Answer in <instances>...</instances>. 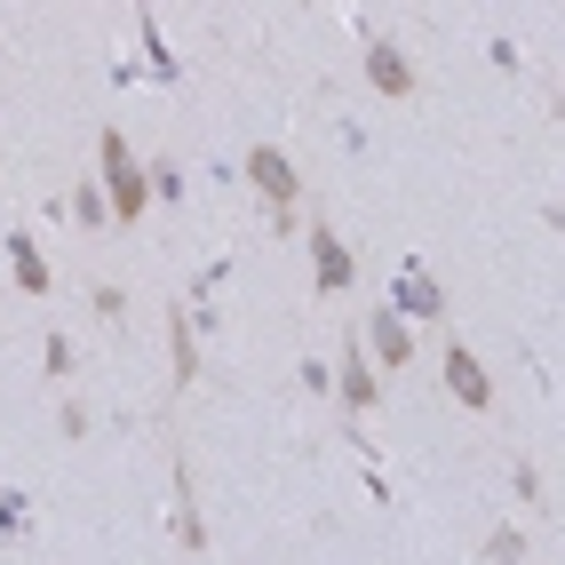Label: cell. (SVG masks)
<instances>
[{
  "instance_id": "cell-1",
  "label": "cell",
  "mask_w": 565,
  "mask_h": 565,
  "mask_svg": "<svg viewBox=\"0 0 565 565\" xmlns=\"http://www.w3.org/2000/svg\"><path fill=\"white\" fill-rule=\"evenodd\" d=\"M104 184H112V191H104V208L136 223V215H144V199H152V184H144L136 159H128V136H104Z\"/></svg>"
},
{
  "instance_id": "cell-2",
  "label": "cell",
  "mask_w": 565,
  "mask_h": 565,
  "mask_svg": "<svg viewBox=\"0 0 565 565\" xmlns=\"http://www.w3.org/2000/svg\"><path fill=\"white\" fill-rule=\"evenodd\" d=\"M247 176L263 184V199H272V208H279V215L295 208V168H287V159H279V152H247Z\"/></svg>"
},
{
  "instance_id": "cell-3",
  "label": "cell",
  "mask_w": 565,
  "mask_h": 565,
  "mask_svg": "<svg viewBox=\"0 0 565 565\" xmlns=\"http://www.w3.org/2000/svg\"><path fill=\"white\" fill-rule=\"evenodd\" d=\"M367 80H375L383 96H407V88H414V73H407V56H398L390 41H375V48H367Z\"/></svg>"
},
{
  "instance_id": "cell-4",
  "label": "cell",
  "mask_w": 565,
  "mask_h": 565,
  "mask_svg": "<svg viewBox=\"0 0 565 565\" xmlns=\"http://www.w3.org/2000/svg\"><path fill=\"white\" fill-rule=\"evenodd\" d=\"M446 383H454L462 407H486V398H494V383L478 375V358H470V351H446Z\"/></svg>"
},
{
  "instance_id": "cell-5",
  "label": "cell",
  "mask_w": 565,
  "mask_h": 565,
  "mask_svg": "<svg viewBox=\"0 0 565 565\" xmlns=\"http://www.w3.org/2000/svg\"><path fill=\"white\" fill-rule=\"evenodd\" d=\"M343 407H351V414L375 407V375H367V358H358V351H343Z\"/></svg>"
},
{
  "instance_id": "cell-6",
  "label": "cell",
  "mask_w": 565,
  "mask_h": 565,
  "mask_svg": "<svg viewBox=\"0 0 565 565\" xmlns=\"http://www.w3.org/2000/svg\"><path fill=\"white\" fill-rule=\"evenodd\" d=\"M375 351L390 358V367H407V351H414V343H407V326H398V311H375Z\"/></svg>"
},
{
  "instance_id": "cell-7",
  "label": "cell",
  "mask_w": 565,
  "mask_h": 565,
  "mask_svg": "<svg viewBox=\"0 0 565 565\" xmlns=\"http://www.w3.org/2000/svg\"><path fill=\"white\" fill-rule=\"evenodd\" d=\"M311 247H319V287H351V255H343L335 240H326V231H319Z\"/></svg>"
},
{
  "instance_id": "cell-8",
  "label": "cell",
  "mask_w": 565,
  "mask_h": 565,
  "mask_svg": "<svg viewBox=\"0 0 565 565\" xmlns=\"http://www.w3.org/2000/svg\"><path fill=\"white\" fill-rule=\"evenodd\" d=\"M16 247V279H24V295H48V263H41V247L32 240H9Z\"/></svg>"
},
{
  "instance_id": "cell-9",
  "label": "cell",
  "mask_w": 565,
  "mask_h": 565,
  "mask_svg": "<svg viewBox=\"0 0 565 565\" xmlns=\"http://www.w3.org/2000/svg\"><path fill=\"white\" fill-rule=\"evenodd\" d=\"M407 311H439V287H430V279H422V272H414V279H407Z\"/></svg>"
},
{
  "instance_id": "cell-10",
  "label": "cell",
  "mask_w": 565,
  "mask_h": 565,
  "mask_svg": "<svg viewBox=\"0 0 565 565\" xmlns=\"http://www.w3.org/2000/svg\"><path fill=\"white\" fill-rule=\"evenodd\" d=\"M168 335H176V383H191V326L176 319V326H168Z\"/></svg>"
}]
</instances>
